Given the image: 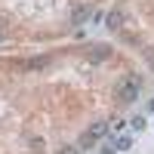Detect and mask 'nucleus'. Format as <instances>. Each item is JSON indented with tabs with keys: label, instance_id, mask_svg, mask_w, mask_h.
<instances>
[{
	"label": "nucleus",
	"instance_id": "f257e3e1",
	"mask_svg": "<svg viewBox=\"0 0 154 154\" xmlns=\"http://www.w3.org/2000/svg\"><path fill=\"white\" fill-rule=\"evenodd\" d=\"M117 99L120 102H136L139 99V77H130L117 86Z\"/></svg>",
	"mask_w": 154,
	"mask_h": 154
},
{
	"label": "nucleus",
	"instance_id": "f03ea898",
	"mask_svg": "<svg viewBox=\"0 0 154 154\" xmlns=\"http://www.w3.org/2000/svg\"><path fill=\"white\" fill-rule=\"evenodd\" d=\"M89 19H93V9H89V6H77L74 16H71V25H77V28H80V25H86Z\"/></svg>",
	"mask_w": 154,
	"mask_h": 154
},
{
	"label": "nucleus",
	"instance_id": "7ed1b4c3",
	"mask_svg": "<svg viewBox=\"0 0 154 154\" xmlns=\"http://www.w3.org/2000/svg\"><path fill=\"white\" fill-rule=\"evenodd\" d=\"M120 25H123V12H120V9H111L108 16H105V28H111V31H117Z\"/></svg>",
	"mask_w": 154,
	"mask_h": 154
},
{
	"label": "nucleus",
	"instance_id": "20e7f679",
	"mask_svg": "<svg viewBox=\"0 0 154 154\" xmlns=\"http://www.w3.org/2000/svg\"><path fill=\"white\" fill-rule=\"evenodd\" d=\"M89 136H93V139H108V123H105V120L93 123V130H89Z\"/></svg>",
	"mask_w": 154,
	"mask_h": 154
},
{
	"label": "nucleus",
	"instance_id": "39448f33",
	"mask_svg": "<svg viewBox=\"0 0 154 154\" xmlns=\"http://www.w3.org/2000/svg\"><path fill=\"white\" fill-rule=\"evenodd\" d=\"M114 145H117V151H130L133 148V139L130 136H120V139H114Z\"/></svg>",
	"mask_w": 154,
	"mask_h": 154
},
{
	"label": "nucleus",
	"instance_id": "423d86ee",
	"mask_svg": "<svg viewBox=\"0 0 154 154\" xmlns=\"http://www.w3.org/2000/svg\"><path fill=\"white\" fill-rule=\"evenodd\" d=\"M130 126H133L136 133H142V130H145L148 123H145V117H133V120H130Z\"/></svg>",
	"mask_w": 154,
	"mask_h": 154
},
{
	"label": "nucleus",
	"instance_id": "0eeeda50",
	"mask_svg": "<svg viewBox=\"0 0 154 154\" xmlns=\"http://www.w3.org/2000/svg\"><path fill=\"white\" fill-rule=\"evenodd\" d=\"M93 142H96V139H93V136H83V139H80V142H77V148H93Z\"/></svg>",
	"mask_w": 154,
	"mask_h": 154
},
{
	"label": "nucleus",
	"instance_id": "6e6552de",
	"mask_svg": "<svg viewBox=\"0 0 154 154\" xmlns=\"http://www.w3.org/2000/svg\"><path fill=\"white\" fill-rule=\"evenodd\" d=\"M108 56H111V53H108V49H102V46H99L96 53H93V59H96V62H102V59H108Z\"/></svg>",
	"mask_w": 154,
	"mask_h": 154
},
{
	"label": "nucleus",
	"instance_id": "1a4fd4ad",
	"mask_svg": "<svg viewBox=\"0 0 154 154\" xmlns=\"http://www.w3.org/2000/svg\"><path fill=\"white\" fill-rule=\"evenodd\" d=\"M56 154H80V148H71V145H65V148H59Z\"/></svg>",
	"mask_w": 154,
	"mask_h": 154
},
{
	"label": "nucleus",
	"instance_id": "9d476101",
	"mask_svg": "<svg viewBox=\"0 0 154 154\" xmlns=\"http://www.w3.org/2000/svg\"><path fill=\"white\" fill-rule=\"evenodd\" d=\"M148 111H151V114H154V99H151V105H148Z\"/></svg>",
	"mask_w": 154,
	"mask_h": 154
}]
</instances>
